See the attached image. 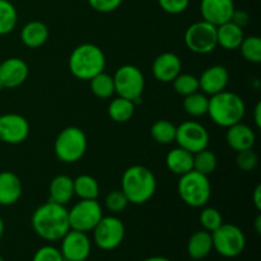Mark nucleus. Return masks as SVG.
<instances>
[{
	"label": "nucleus",
	"instance_id": "f257e3e1",
	"mask_svg": "<svg viewBox=\"0 0 261 261\" xmlns=\"http://www.w3.org/2000/svg\"><path fill=\"white\" fill-rule=\"evenodd\" d=\"M33 232L48 242L60 241L70 229L68 209L65 205L46 201L35 209L31 217Z\"/></svg>",
	"mask_w": 261,
	"mask_h": 261
},
{
	"label": "nucleus",
	"instance_id": "f03ea898",
	"mask_svg": "<svg viewBox=\"0 0 261 261\" xmlns=\"http://www.w3.org/2000/svg\"><path fill=\"white\" fill-rule=\"evenodd\" d=\"M157 190V178L148 167L134 165L124 171L121 177V191L129 204L143 205L154 196Z\"/></svg>",
	"mask_w": 261,
	"mask_h": 261
},
{
	"label": "nucleus",
	"instance_id": "7ed1b4c3",
	"mask_svg": "<svg viewBox=\"0 0 261 261\" xmlns=\"http://www.w3.org/2000/svg\"><path fill=\"white\" fill-rule=\"evenodd\" d=\"M69 70L79 81H91L97 74L105 71L106 55L94 43H82L69 56Z\"/></svg>",
	"mask_w": 261,
	"mask_h": 261
},
{
	"label": "nucleus",
	"instance_id": "20e7f679",
	"mask_svg": "<svg viewBox=\"0 0 261 261\" xmlns=\"http://www.w3.org/2000/svg\"><path fill=\"white\" fill-rule=\"evenodd\" d=\"M246 114L244 99L234 92L222 91L209 97L208 114L212 121L221 127H229L241 122Z\"/></svg>",
	"mask_w": 261,
	"mask_h": 261
},
{
	"label": "nucleus",
	"instance_id": "39448f33",
	"mask_svg": "<svg viewBox=\"0 0 261 261\" xmlns=\"http://www.w3.org/2000/svg\"><path fill=\"white\" fill-rule=\"evenodd\" d=\"M88 148L87 135L81 127H64L54 143V152L58 160L63 163H76L84 157Z\"/></svg>",
	"mask_w": 261,
	"mask_h": 261
},
{
	"label": "nucleus",
	"instance_id": "423d86ee",
	"mask_svg": "<svg viewBox=\"0 0 261 261\" xmlns=\"http://www.w3.org/2000/svg\"><path fill=\"white\" fill-rule=\"evenodd\" d=\"M177 193L181 200L191 208H203L208 204L212 196V185L208 176L190 171L180 176Z\"/></svg>",
	"mask_w": 261,
	"mask_h": 261
},
{
	"label": "nucleus",
	"instance_id": "0eeeda50",
	"mask_svg": "<svg viewBox=\"0 0 261 261\" xmlns=\"http://www.w3.org/2000/svg\"><path fill=\"white\" fill-rule=\"evenodd\" d=\"M115 84V93L122 98L130 99L135 105L140 102L145 88V78L138 66L122 65L112 75Z\"/></svg>",
	"mask_w": 261,
	"mask_h": 261
},
{
	"label": "nucleus",
	"instance_id": "6e6552de",
	"mask_svg": "<svg viewBox=\"0 0 261 261\" xmlns=\"http://www.w3.org/2000/svg\"><path fill=\"white\" fill-rule=\"evenodd\" d=\"M213 250L221 256L233 259L241 255L246 247V237L242 229L234 224L222 223L212 232Z\"/></svg>",
	"mask_w": 261,
	"mask_h": 261
},
{
	"label": "nucleus",
	"instance_id": "1a4fd4ad",
	"mask_svg": "<svg viewBox=\"0 0 261 261\" xmlns=\"http://www.w3.org/2000/svg\"><path fill=\"white\" fill-rule=\"evenodd\" d=\"M69 224L70 229H76L81 232L93 231L94 227L98 224L103 217V209L97 199L87 200V199H79L78 203L74 204L70 209H68Z\"/></svg>",
	"mask_w": 261,
	"mask_h": 261
},
{
	"label": "nucleus",
	"instance_id": "9d476101",
	"mask_svg": "<svg viewBox=\"0 0 261 261\" xmlns=\"http://www.w3.org/2000/svg\"><path fill=\"white\" fill-rule=\"evenodd\" d=\"M185 45L191 53L198 55H206L216 50L217 45V27L205 22L199 20L189 25L184 35Z\"/></svg>",
	"mask_w": 261,
	"mask_h": 261
},
{
	"label": "nucleus",
	"instance_id": "9b49d317",
	"mask_svg": "<svg viewBox=\"0 0 261 261\" xmlns=\"http://www.w3.org/2000/svg\"><path fill=\"white\" fill-rule=\"evenodd\" d=\"M92 232L94 245L103 251H112L117 249L125 239L124 223L115 216L102 217Z\"/></svg>",
	"mask_w": 261,
	"mask_h": 261
},
{
	"label": "nucleus",
	"instance_id": "f8f14e48",
	"mask_svg": "<svg viewBox=\"0 0 261 261\" xmlns=\"http://www.w3.org/2000/svg\"><path fill=\"white\" fill-rule=\"evenodd\" d=\"M209 140H211V137H209L208 130L200 122L189 120L176 126L175 142L177 143L178 147L193 154L206 149Z\"/></svg>",
	"mask_w": 261,
	"mask_h": 261
},
{
	"label": "nucleus",
	"instance_id": "ddd939ff",
	"mask_svg": "<svg viewBox=\"0 0 261 261\" xmlns=\"http://www.w3.org/2000/svg\"><path fill=\"white\" fill-rule=\"evenodd\" d=\"M60 252L65 261H86L92 251V241L86 232L69 229L60 240Z\"/></svg>",
	"mask_w": 261,
	"mask_h": 261
},
{
	"label": "nucleus",
	"instance_id": "4468645a",
	"mask_svg": "<svg viewBox=\"0 0 261 261\" xmlns=\"http://www.w3.org/2000/svg\"><path fill=\"white\" fill-rule=\"evenodd\" d=\"M30 122L24 116L14 112L0 115V142L17 145L27 140Z\"/></svg>",
	"mask_w": 261,
	"mask_h": 261
},
{
	"label": "nucleus",
	"instance_id": "2eb2a0df",
	"mask_svg": "<svg viewBox=\"0 0 261 261\" xmlns=\"http://www.w3.org/2000/svg\"><path fill=\"white\" fill-rule=\"evenodd\" d=\"M28 64L20 58H8L0 63V84L4 89H13L22 86L28 78Z\"/></svg>",
	"mask_w": 261,
	"mask_h": 261
},
{
	"label": "nucleus",
	"instance_id": "dca6fc26",
	"mask_svg": "<svg viewBox=\"0 0 261 261\" xmlns=\"http://www.w3.org/2000/svg\"><path fill=\"white\" fill-rule=\"evenodd\" d=\"M234 9L236 7L233 0H201L200 2V13L203 20L216 27L229 22Z\"/></svg>",
	"mask_w": 261,
	"mask_h": 261
},
{
	"label": "nucleus",
	"instance_id": "f3484780",
	"mask_svg": "<svg viewBox=\"0 0 261 261\" xmlns=\"http://www.w3.org/2000/svg\"><path fill=\"white\" fill-rule=\"evenodd\" d=\"M182 63L175 53H162L152 64L153 76L161 83H172L173 79L181 74Z\"/></svg>",
	"mask_w": 261,
	"mask_h": 261
},
{
	"label": "nucleus",
	"instance_id": "a211bd4d",
	"mask_svg": "<svg viewBox=\"0 0 261 261\" xmlns=\"http://www.w3.org/2000/svg\"><path fill=\"white\" fill-rule=\"evenodd\" d=\"M198 79L199 89L206 96H213L227 88L229 82V73L226 66L212 65L206 68Z\"/></svg>",
	"mask_w": 261,
	"mask_h": 261
},
{
	"label": "nucleus",
	"instance_id": "6ab92c4d",
	"mask_svg": "<svg viewBox=\"0 0 261 261\" xmlns=\"http://www.w3.org/2000/svg\"><path fill=\"white\" fill-rule=\"evenodd\" d=\"M226 142L236 152L252 149L256 143V134L249 125L237 122L227 127Z\"/></svg>",
	"mask_w": 261,
	"mask_h": 261
},
{
	"label": "nucleus",
	"instance_id": "aec40b11",
	"mask_svg": "<svg viewBox=\"0 0 261 261\" xmlns=\"http://www.w3.org/2000/svg\"><path fill=\"white\" fill-rule=\"evenodd\" d=\"M22 193L23 186L20 178L12 171H2L0 172V205H14L19 201Z\"/></svg>",
	"mask_w": 261,
	"mask_h": 261
},
{
	"label": "nucleus",
	"instance_id": "412c9836",
	"mask_svg": "<svg viewBox=\"0 0 261 261\" xmlns=\"http://www.w3.org/2000/svg\"><path fill=\"white\" fill-rule=\"evenodd\" d=\"M244 38V28L239 27L231 20L217 27V45L221 46L224 50H239Z\"/></svg>",
	"mask_w": 261,
	"mask_h": 261
},
{
	"label": "nucleus",
	"instance_id": "4be33fe9",
	"mask_svg": "<svg viewBox=\"0 0 261 261\" xmlns=\"http://www.w3.org/2000/svg\"><path fill=\"white\" fill-rule=\"evenodd\" d=\"M48 200L66 205L74 196L73 178L68 175H58L48 185Z\"/></svg>",
	"mask_w": 261,
	"mask_h": 261
},
{
	"label": "nucleus",
	"instance_id": "5701e85b",
	"mask_svg": "<svg viewBox=\"0 0 261 261\" xmlns=\"http://www.w3.org/2000/svg\"><path fill=\"white\" fill-rule=\"evenodd\" d=\"M47 25L40 20H32L23 25L20 30V41L30 48H38L45 45L48 40Z\"/></svg>",
	"mask_w": 261,
	"mask_h": 261
},
{
	"label": "nucleus",
	"instance_id": "b1692460",
	"mask_svg": "<svg viewBox=\"0 0 261 261\" xmlns=\"http://www.w3.org/2000/svg\"><path fill=\"white\" fill-rule=\"evenodd\" d=\"M166 166L172 173L182 176L194 170V154L180 147L173 148L166 155Z\"/></svg>",
	"mask_w": 261,
	"mask_h": 261
},
{
	"label": "nucleus",
	"instance_id": "393cba45",
	"mask_svg": "<svg viewBox=\"0 0 261 261\" xmlns=\"http://www.w3.org/2000/svg\"><path fill=\"white\" fill-rule=\"evenodd\" d=\"M188 254L194 260H203L208 256L213 250V242H212V233L200 229L194 232L188 241Z\"/></svg>",
	"mask_w": 261,
	"mask_h": 261
},
{
	"label": "nucleus",
	"instance_id": "a878e982",
	"mask_svg": "<svg viewBox=\"0 0 261 261\" xmlns=\"http://www.w3.org/2000/svg\"><path fill=\"white\" fill-rule=\"evenodd\" d=\"M107 112H109V116L111 117L112 121L124 124V122L132 120V117L134 116L135 103L130 101V99L117 96L116 98H114L110 102Z\"/></svg>",
	"mask_w": 261,
	"mask_h": 261
},
{
	"label": "nucleus",
	"instance_id": "bb28decb",
	"mask_svg": "<svg viewBox=\"0 0 261 261\" xmlns=\"http://www.w3.org/2000/svg\"><path fill=\"white\" fill-rule=\"evenodd\" d=\"M74 182V195L79 199H97L99 195L98 181L91 175H79L78 177L73 178Z\"/></svg>",
	"mask_w": 261,
	"mask_h": 261
},
{
	"label": "nucleus",
	"instance_id": "cd10ccee",
	"mask_svg": "<svg viewBox=\"0 0 261 261\" xmlns=\"http://www.w3.org/2000/svg\"><path fill=\"white\" fill-rule=\"evenodd\" d=\"M184 110L193 117H200L208 114L209 97L203 92L198 91L184 97Z\"/></svg>",
	"mask_w": 261,
	"mask_h": 261
},
{
	"label": "nucleus",
	"instance_id": "c85d7f7f",
	"mask_svg": "<svg viewBox=\"0 0 261 261\" xmlns=\"http://www.w3.org/2000/svg\"><path fill=\"white\" fill-rule=\"evenodd\" d=\"M89 86H91L92 93L101 99H107L115 94L114 78L110 74L105 73V71L93 76L89 81Z\"/></svg>",
	"mask_w": 261,
	"mask_h": 261
},
{
	"label": "nucleus",
	"instance_id": "c756f323",
	"mask_svg": "<svg viewBox=\"0 0 261 261\" xmlns=\"http://www.w3.org/2000/svg\"><path fill=\"white\" fill-rule=\"evenodd\" d=\"M18 23V12L9 0H0V36L9 35Z\"/></svg>",
	"mask_w": 261,
	"mask_h": 261
},
{
	"label": "nucleus",
	"instance_id": "7c9ffc66",
	"mask_svg": "<svg viewBox=\"0 0 261 261\" xmlns=\"http://www.w3.org/2000/svg\"><path fill=\"white\" fill-rule=\"evenodd\" d=\"M150 135L153 140L160 144H170L175 142L176 125L168 120H157L150 127Z\"/></svg>",
	"mask_w": 261,
	"mask_h": 261
},
{
	"label": "nucleus",
	"instance_id": "2f4dec72",
	"mask_svg": "<svg viewBox=\"0 0 261 261\" xmlns=\"http://www.w3.org/2000/svg\"><path fill=\"white\" fill-rule=\"evenodd\" d=\"M217 163V155L208 148L194 154V171L205 176H209L216 171Z\"/></svg>",
	"mask_w": 261,
	"mask_h": 261
},
{
	"label": "nucleus",
	"instance_id": "473e14b6",
	"mask_svg": "<svg viewBox=\"0 0 261 261\" xmlns=\"http://www.w3.org/2000/svg\"><path fill=\"white\" fill-rule=\"evenodd\" d=\"M242 56L251 64L261 63V38L259 36H247L240 45Z\"/></svg>",
	"mask_w": 261,
	"mask_h": 261
},
{
	"label": "nucleus",
	"instance_id": "72a5a7b5",
	"mask_svg": "<svg viewBox=\"0 0 261 261\" xmlns=\"http://www.w3.org/2000/svg\"><path fill=\"white\" fill-rule=\"evenodd\" d=\"M173 89L177 94L185 97L191 93L200 91L199 89V79L198 76L193 74H178L172 82Z\"/></svg>",
	"mask_w": 261,
	"mask_h": 261
},
{
	"label": "nucleus",
	"instance_id": "f704fd0d",
	"mask_svg": "<svg viewBox=\"0 0 261 261\" xmlns=\"http://www.w3.org/2000/svg\"><path fill=\"white\" fill-rule=\"evenodd\" d=\"M200 223L203 226V229L208 232H213L223 223V217H222L221 212L216 208H212V206H206L203 211L200 212Z\"/></svg>",
	"mask_w": 261,
	"mask_h": 261
},
{
	"label": "nucleus",
	"instance_id": "c9c22d12",
	"mask_svg": "<svg viewBox=\"0 0 261 261\" xmlns=\"http://www.w3.org/2000/svg\"><path fill=\"white\" fill-rule=\"evenodd\" d=\"M127 205H129V201H127V198L122 193L121 189L120 190L110 191L107 194L106 199H105V206L114 214L124 212Z\"/></svg>",
	"mask_w": 261,
	"mask_h": 261
},
{
	"label": "nucleus",
	"instance_id": "e433bc0d",
	"mask_svg": "<svg viewBox=\"0 0 261 261\" xmlns=\"http://www.w3.org/2000/svg\"><path fill=\"white\" fill-rule=\"evenodd\" d=\"M236 165L239 170L242 171V172H251L259 165V155L252 149L237 152Z\"/></svg>",
	"mask_w": 261,
	"mask_h": 261
},
{
	"label": "nucleus",
	"instance_id": "4c0bfd02",
	"mask_svg": "<svg viewBox=\"0 0 261 261\" xmlns=\"http://www.w3.org/2000/svg\"><path fill=\"white\" fill-rule=\"evenodd\" d=\"M32 261H65L60 250L56 249L55 246L46 245V246L40 247L33 255Z\"/></svg>",
	"mask_w": 261,
	"mask_h": 261
},
{
	"label": "nucleus",
	"instance_id": "58836bf2",
	"mask_svg": "<svg viewBox=\"0 0 261 261\" xmlns=\"http://www.w3.org/2000/svg\"><path fill=\"white\" fill-rule=\"evenodd\" d=\"M158 4L168 14H181L188 9L190 0H158Z\"/></svg>",
	"mask_w": 261,
	"mask_h": 261
},
{
	"label": "nucleus",
	"instance_id": "ea45409f",
	"mask_svg": "<svg viewBox=\"0 0 261 261\" xmlns=\"http://www.w3.org/2000/svg\"><path fill=\"white\" fill-rule=\"evenodd\" d=\"M122 0H88V4L98 13L115 12L121 5Z\"/></svg>",
	"mask_w": 261,
	"mask_h": 261
},
{
	"label": "nucleus",
	"instance_id": "a19ab883",
	"mask_svg": "<svg viewBox=\"0 0 261 261\" xmlns=\"http://www.w3.org/2000/svg\"><path fill=\"white\" fill-rule=\"evenodd\" d=\"M231 22H233L234 24L239 25V27L245 28L250 23V15L246 10L244 9H234L233 14H232Z\"/></svg>",
	"mask_w": 261,
	"mask_h": 261
},
{
	"label": "nucleus",
	"instance_id": "79ce46f5",
	"mask_svg": "<svg viewBox=\"0 0 261 261\" xmlns=\"http://www.w3.org/2000/svg\"><path fill=\"white\" fill-rule=\"evenodd\" d=\"M252 200H254V204L257 211H261V185H257L255 188L254 194H252Z\"/></svg>",
	"mask_w": 261,
	"mask_h": 261
},
{
	"label": "nucleus",
	"instance_id": "37998d69",
	"mask_svg": "<svg viewBox=\"0 0 261 261\" xmlns=\"http://www.w3.org/2000/svg\"><path fill=\"white\" fill-rule=\"evenodd\" d=\"M254 121L257 129L261 127V102H257L254 109Z\"/></svg>",
	"mask_w": 261,
	"mask_h": 261
},
{
	"label": "nucleus",
	"instance_id": "c03bdc74",
	"mask_svg": "<svg viewBox=\"0 0 261 261\" xmlns=\"http://www.w3.org/2000/svg\"><path fill=\"white\" fill-rule=\"evenodd\" d=\"M143 261H172V260H170L168 257H165V256H152Z\"/></svg>",
	"mask_w": 261,
	"mask_h": 261
},
{
	"label": "nucleus",
	"instance_id": "a18cd8bd",
	"mask_svg": "<svg viewBox=\"0 0 261 261\" xmlns=\"http://www.w3.org/2000/svg\"><path fill=\"white\" fill-rule=\"evenodd\" d=\"M255 231H256V233H260L261 232V216L256 217V219H255Z\"/></svg>",
	"mask_w": 261,
	"mask_h": 261
},
{
	"label": "nucleus",
	"instance_id": "49530a36",
	"mask_svg": "<svg viewBox=\"0 0 261 261\" xmlns=\"http://www.w3.org/2000/svg\"><path fill=\"white\" fill-rule=\"evenodd\" d=\"M4 232H5V223H4V219L0 217V240L3 239L4 236Z\"/></svg>",
	"mask_w": 261,
	"mask_h": 261
},
{
	"label": "nucleus",
	"instance_id": "de8ad7c7",
	"mask_svg": "<svg viewBox=\"0 0 261 261\" xmlns=\"http://www.w3.org/2000/svg\"><path fill=\"white\" fill-rule=\"evenodd\" d=\"M0 261H5V260H4V257H3L2 255H0Z\"/></svg>",
	"mask_w": 261,
	"mask_h": 261
},
{
	"label": "nucleus",
	"instance_id": "09e8293b",
	"mask_svg": "<svg viewBox=\"0 0 261 261\" xmlns=\"http://www.w3.org/2000/svg\"><path fill=\"white\" fill-rule=\"evenodd\" d=\"M3 89H4V87H3L2 84H0V91H3Z\"/></svg>",
	"mask_w": 261,
	"mask_h": 261
}]
</instances>
